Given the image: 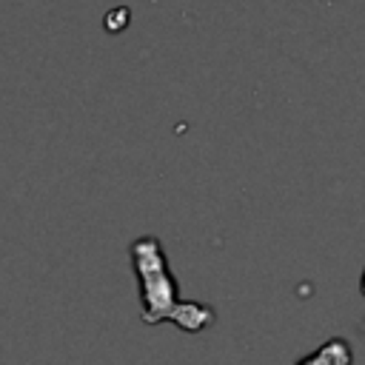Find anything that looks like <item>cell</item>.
Returning <instances> with one entry per match:
<instances>
[{"mask_svg":"<svg viewBox=\"0 0 365 365\" xmlns=\"http://www.w3.org/2000/svg\"><path fill=\"white\" fill-rule=\"evenodd\" d=\"M131 259H134V271L140 279L143 319L148 325L168 319L180 302V288H177V279L171 277V271L165 265L160 240L157 237H140L137 242H131Z\"/></svg>","mask_w":365,"mask_h":365,"instance_id":"cell-1","label":"cell"},{"mask_svg":"<svg viewBox=\"0 0 365 365\" xmlns=\"http://www.w3.org/2000/svg\"><path fill=\"white\" fill-rule=\"evenodd\" d=\"M168 319H171L174 325H180L182 331L197 334V331H202V328H208V325L214 322V311H211L208 305L180 299V302H177V308L171 311V317H168Z\"/></svg>","mask_w":365,"mask_h":365,"instance_id":"cell-2","label":"cell"},{"mask_svg":"<svg viewBox=\"0 0 365 365\" xmlns=\"http://www.w3.org/2000/svg\"><path fill=\"white\" fill-rule=\"evenodd\" d=\"M351 359H354V351H351L348 339L345 336H331L314 354L302 356L299 365H348Z\"/></svg>","mask_w":365,"mask_h":365,"instance_id":"cell-3","label":"cell"},{"mask_svg":"<svg viewBox=\"0 0 365 365\" xmlns=\"http://www.w3.org/2000/svg\"><path fill=\"white\" fill-rule=\"evenodd\" d=\"M359 294L365 297V271H362V277H359Z\"/></svg>","mask_w":365,"mask_h":365,"instance_id":"cell-4","label":"cell"}]
</instances>
